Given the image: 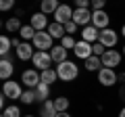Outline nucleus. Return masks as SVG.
<instances>
[{
    "instance_id": "26",
    "label": "nucleus",
    "mask_w": 125,
    "mask_h": 117,
    "mask_svg": "<svg viewBox=\"0 0 125 117\" xmlns=\"http://www.w3.org/2000/svg\"><path fill=\"white\" fill-rule=\"evenodd\" d=\"M4 27L9 29V32H21V21H19V17H13V19H9V21L4 23Z\"/></svg>"
},
{
    "instance_id": "13",
    "label": "nucleus",
    "mask_w": 125,
    "mask_h": 117,
    "mask_svg": "<svg viewBox=\"0 0 125 117\" xmlns=\"http://www.w3.org/2000/svg\"><path fill=\"white\" fill-rule=\"evenodd\" d=\"M102 67H119V63H121V54L117 52V50H106V52L102 54Z\"/></svg>"
},
{
    "instance_id": "33",
    "label": "nucleus",
    "mask_w": 125,
    "mask_h": 117,
    "mask_svg": "<svg viewBox=\"0 0 125 117\" xmlns=\"http://www.w3.org/2000/svg\"><path fill=\"white\" fill-rule=\"evenodd\" d=\"M15 6V0H0V11H10Z\"/></svg>"
},
{
    "instance_id": "2",
    "label": "nucleus",
    "mask_w": 125,
    "mask_h": 117,
    "mask_svg": "<svg viewBox=\"0 0 125 117\" xmlns=\"http://www.w3.org/2000/svg\"><path fill=\"white\" fill-rule=\"evenodd\" d=\"M2 94H4L6 98H13V100L21 98V94H23L21 84H17L15 80H6L4 84H2Z\"/></svg>"
},
{
    "instance_id": "39",
    "label": "nucleus",
    "mask_w": 125,
    "mask_h": 117,
    "mask_svg": "<svg viewBox=\"0 0 125 117\" xmlns=\"http://www.w3.org/2000/svg\"><path fill=\"white\" fill-rule=\"evenodd\" d=\"M23 117H33V115H23Z\"/></svg>"
},
{
    "instance_id": "31",
    "label": "nucleus",
    "mask_w": 125,
    "mask_h": 117,
    "mask_svg": "<svg viewBox=\"0 0 125 117\" xmlns=\"http://www.w3.org/2000/svg\"><path fill=\"white\" fill-rule=\"evenodd\" d=\"M104 48H106V46L100 44V42H94V44H92V50H94V54H96V57H102V54L106 52Z\"/></svg>"
},
{
    "instance_id": "15",
    "label": "nucleus",
    "mask_w": 125,
    "mask_h": 117,
    "mask_svg": "<svg viewBox=\"0 0 125 117\" xmlns=\"http://www.w3.org/2000/svg\"><path fill=\"white\" fill-rule=\"evenodd\" d=\"M13 71H15V65H13V61H9L6 57H2V61H0V77L2 80H10V75H13Z\"/></svg>"
},
{
    "instance_id": "41",
    "label": "nucleus",
    "mask_w": 125,
    "mask_h": 117,
    "mask_svg": "<svg viewBox=\"0 0 125 117\" xmlns=\"http://www.w3.org/2000/svg\"><path fill=\"white\" fill-rule=\"evenodd\" d=\"M40 2H42V0H40Z\"/></svg>"
},
{
    "instance_id": "37",
    "label": "nucleus",
    "mask_w": 125,
    "mask_h": 117,
    "mask_svg": "<svg viewBox=\"0 0 125 117\" xmlns=\"http://www.w3.org/2000/svg\"><path fill=\"white\" fill-rule=\"evenodd\" d=\"M119 117H125V107L121 109V113H119Z\"/></svg>"
},
{
    "instance_id": "29",
    "label": "nucleus",
    "mask_w": 125,
    "mask_h": 117,
    "mask_svg": "<svg viewBox=\"0 0 125 117\" xmlns=\"http://www.w3.org/2000/svg\"><path fill=\"white\" fill-rule=\"evenodd\" d=\"M2 117H23L21 115V111H19V107H6L4 111H2Z\"/></svg>"
},
{
    "instance_id": "24",
    "label": "nucleus",
    "mask_w": 125,
    "mask_h": 117,
    "mask_svg": "<svg viewBox=\"0 0 125 117\" xmlns=\"http://www.w3.org/2000/svg\"><path fill=\"white\" fill-rule=\"evenodd\" d=\"M85 69H88V71H96V69H102V58L100 57H96V54H92V57L88 58V61H85Z\"/></svg>"
},
{
    "instance_id": "9",
    "label": "nucleus",
    "mask_w": 125,
    "mask_h": 117,
    "mask_svg": "<svg viewBox=\"0 0 125 117\" xmlns=\"http://www.w3.org/2000/svg\"><path fill=\"white\" fill-rule=\"evenodd\" d=\"M108 21H111V17H108L104 11H92V25L96 27V29H106Z\"/></svg>"
},
{
    "instance_id": "30",
    "label": "nucleus",
    "mask_w": 125,
    "mask_h": 117,
    "mask_svg": "<svg viewBox=\"0 0 125 117\" xmlns=\"http://www.w3.org/2000/svg\"><path fill=\"white\" fill-rule=\"evenodd\" d=\"M75 44H77V42L73 40V36H69V34H67V36H65V38L61 40V46H62V48H67V50L75 48Z\"/></svg>"
},
{
    "instance_id": "11",
    "label": "nucleus",
    "mask_w": 125,
    "mask_h": 117,
    "mask_svg": "<svg viewBox=\"0 0 125 117\" xmlns=\"http://www.w3.org/2000/svg\"><path fill=\"white\" fill-rule=\"evenodd\" d=\"M73 21H75L77 25H81V27L92 25V13H90V9H77V11H73Z\"/></svg>"
},
{
    "instance_id": "38",
    "label": "nucleus",
    "mask_w": 125,
    "mask_h": 117,
    "mask_svg": "<svg viewBox=\"0 0 125 117\" xmlns=\"http://www.w3.org/2000/svg\"><path fill=\"white\" fill-rule=\"evenodd\" d=\"M121 36H123V38H125V25H123V27H121Z\"/></svg>"
},
{
    "instance_id": "18",
    "label": "nucleus",
    "mask_w": 125,
    "mask_h": 117,
    "mask_svg": "<svg viewBox=\"0 0 125 117\" xmlns=\"http://www.w3.org/2000/svg\"><path fill=\"white\" fill-rule=\"evenodd\" d=\"M50 57H52L54 63H65L67 61V48H62V46H54L50 50Z\"/></svg>"
},
{
    "instance_id": "35",
    "label": "nucleus",
    "mask_w": 125,
    "mask_h": 117,
    "mask_svg": "<svg viewBox=\"0 0 125 117\" xmlns=\"http://www.w3.org/2000/svg\"><path fill=\"white\" fill-rule=\"evenodd\" d=\"M75 4H77V9H88L92 4V0H75Z\"/></svg>"
},
{
    "instance_id": "34",
    "label": "nucleus",
    "mask_w": 125,
    "mask_h": 117,
    "mask_svg": "<svg viewBox=\"0 0 125 117\" xmlns=\"http://www.w3.org/2000/svg\"><path fill=\"white\" fill-rule=\"evenodd\" d=\"M106 0H92V11H102Z\"/></svg>"
},
{
    "instance_id": "5",
    "label": "nucleus",
    "mask_w": 125,
    "mask_h": 117,
    "mask_svg": "<svg viewBox=\"0 0 125 117\" xmlns=\"http://www.w3.org/2000/svg\"><path fill=\"white\" fill-rule=\"evenodd\" d=\"M33 65H36L38 69H50V63H52V57H50L48 50H36V54H33Z\"/></svg>"
},
{
    "instance_id": "1",
    "label": "nucleus",
    "mask_w": 125,
    "mask_h": 117,
    "mask_svg": "<svg viewBox=\"0 0 125 117\" xmlns=\"http://www.w3.org/2000/svg\"><path fill=\"white\" fill-rule=\"evenodd\" d=\"M56 73H58V80H62V82H73V80L77 77V73H79V69H77L75 63L65 61V63H58Z\"/></svg>"
},
{
    "instance_id": "3",
    "label": "nucleus",
    "mask_w": 125,
    "mask_h": 117,
    "mask_svg": "<svg viewBox=\"0 0 125 117\" xmlns=\"http://www.w3.org/2000/svg\"><path fill=\"white\" fill-rule=\"evenodd\" d=\"M52 40H54V38L44 29V32H38L36 34V38H33V46H36V50H52Z\"/></svg>"
},
{
    "instance_id": "36",
    "label": "nucleus",
    "mask_w": 125,
    "mask_h": 117,
    "mask_svg": "<svg viewBox=\"0 0 125 117\" xmlns=\"http://www.w3.org/2000/svg\"><path fill=\"white\" fill-rule=\"evenodd\" d=\"M56 117H71V115H69L67 111H62V113H56Z\"/></svg>"
},
{
    "instance_id": "28",
    "label": "nucleus",
    "mask_w": 125,
    "mask_h": 117,
    "mask_svg": "<svg viewBox=\"0 0 125 117\" xmlns=\"http://www.w3.org/2000/svg\"><path fill=\"white\" fill-rule=\"evenodd\" d=\"M21 100H23L25 105H31V103H36V100H38V98H36V90H29V88H27V90L21 94Z\"/></svg>"
},
{
    "instance_id": "6",
    "label": "nucleus",
    "mask_w": 125,
    "mask_h": 117,
    "mask_svg": "<svg viewBox=\"0 0 125 117\" xmlns=\"http://www.w3.org/2000/svg\"><path fill=\"white\" fill-rule=\"evenodd\" d=\"M117 40H119V34L113 32V29H100V36H98V42L100 44H104L106 48H115L117 46Z\"/></svg>"
},
{
    "instance_id": "22",
    "label": "nucleus",
    "mask_w": 125,
    "mask_h": 117,
    "mask_svg": "<svg viewBox=\"0 0 125 117\" xmlns=\"http://www.w3.org/2000/svg\"><path fill=\"white\" fill-rule=\"evenodd\" d=\"M40 6H42V13L44 15H50V13H56V9L61 4H58V0H42Z\"/></svg>"
},
{
    "instance_id": "17",
    "label": "nucleus",
    "mask_w": 125,
    "mask_h": 117,
    "mask_svg": "<svg viewBox=\"0 0 125 117\" xmlns=\"http://www.w3.org/2000/svg\"><path fill=\"white\" fill-rule=\"evenodd\" d=\"M46 32H48L52 38H61V40H62L65 36H67V32H65V25H62V23H56V21H54V23H50Z\"/></svg>"
},
{
    "instance_id": "25",
    "label": "nucleus",
    "mask_w": 125,
    "mask_h": 117,
    "mask_svg": "<svg viewBox=\"0 0 125 117\" xmlns=\"http://www.w3.org/2000/svg\"><path fill=\"white\" fill-rule=\"evenodd\" d=\"M10 46H13V40L6 36H0V54L2 57H6V52L10 50Z\"/></svg>"
},
{
    "instance_id": "16",
    "label": "nucleus",
    "mask_w": 125,
    "mask_h": 117,
    "mask_svg": "<svg viewBox=\"0 0 125 117\" xmlns=\"http://www.w3.org/2000/svg\"><path fill=\"white\" fill-rule=\"evenodd\" d=\"M98 36H100V29H96L94 25H85L83 32H81V40L90 42V44H94V42L98 40Z\"/></svg>"
},
{
    "instance_id": "23",
    "label": "nucleus",
    "mask_w": 125,
    "mask_h": 117,
    "mask_svg": "<svg viewBox=\"0 0 125 117\" xmlns=\"http://www.w3.org/2000/svg\"><path fill=\"white\" fill-rule=\"evenodd\" d=\"M36 34H38V32H36L31 25H23V27H21V32H19V36H21L23 42H33Z\"/></svg>"
},
{
    "instance_id": "27",
    "label": "nucleus",
    "mask_w": 125,
    "mask_h": 117,
    "mask_svg": "<svg viewBox=\"0 0 125 117\" xmlns=\"http://www.w3.org/2000/svg\"><path fill=\"white\" fill-rule=\"evenodd\" d=\"M54 107H56V111H58V113L67 111V109H69V98H65V96H58V98L54 100Z\"/></svg>"
},
{
    "instance_id": "7",
    "label": "nucleus",
    "mask_w": 125,
    "mask_h": 117,
    "mask_svg": "<svg viewBox=\"0 0 125 117\" xmlns=\"http://www.w3.org/2000/svg\"><path fill=\"white\" fill-rule=\"evenodd\" d=\"M73 52H75L77 58H83V61H88V58L94 54V50H92V44H90V42L79 40V42L75 44V48H73Z\"/></svg>"
},
{
    "instance_id": "10",
    "label": "nucleus",
    "mask_w": 125,
    "mask_h": 117,
    "mask_svg": "<svg viewBox=\"0 0 125 117\" xmlns=\"http://www.w3.org/2000/svg\"><path fill=\"white\" fill-rule=\"evenodd\" d=\"M54 21L56 23H69V21H73V11H71V6H67V4H61L56 9V13H54Z\"/></svg>"
},
{
    "instance_id": "21",
    "label": "nucleus",
    "mask_w": 125,
    "mask_h": 117,
    "mask_svg": "<svg viewBox=\"0 0 125 117\" xmlns=\"http://www.w3.org/2000/svg\"><path fill=\"white\" fill-rule=\"evenodd\" d=\"M40 77H42V82H44V84L50 86V84H54V82L58 80V73H56V69L50 67V69H44V71L40 73Z\"/></svg>"
},
{
    "instance_id": "4",
    "label": "nucleus",
    "mask_w": 125,
    "mask_h": 117,
    "mask_svg": "<svg viewBox=\"0 0 125 117\" xmlns=\"http://www.w3.org/2000/svg\"><path fill=\"white\" fill-rule=\"evenodd\" d=\"M21 82L29 88V90H36L38 86H40V82H42V77H40V73L36 71V69H27V71H23V75H21Z\"/></svg>"
},
{
    "instance_id": "40",
    "label": "nucleus",
    "mask_w": 125,
    "mask_h": 117,
    "mask_svg": "<svg viewBox=\"0 0 125 117\" xmlns=\"http://www.w3.org/2000/svg\"><path fill=\"white\" fill-rule=\"evenodd\" d=\"M123 57H125V46H123Z\"/></svg>"
},
{
    "instance_id": "32",
    "label": "nucleus",
    "mask_w": 125,
    "mask_h": 117,
    "mask_svg": "<svg viewBox=\"0 0 125 117\" xmlns=\"http://www.w3.org/2000/svg\"><path fill=\"white\" fill-rule=\"evenodd\" d=\"M77 27H79V25H77L75 21H69V23H65V32L71 36V34H75V32H77Z\"/></svg>"
},
{
    "instance_id": "8",
    "label": "nucleus",
    "mask_w": 125,
    "mask_h": 117,
    "mask_svg": "<svg viewBox=\"0 0 125 117\" xmlns=\"http://www.w3.org/2000/svg\"><path fill=\"white\" fill-rule=\"evenodd\" d=\"M117 80H119V77H117V73L113 71L111 67H102L98 71V82L102 86H113V84H117Z\"/></svg>"
},
{
    "instance_id": "12",
    "label": "nucleus",
    "mask_w": 125,
    "mask_h": 117,
    "mask_svg": "<svg viewBox=\"0 0 125 117\" xmlns=\"http://www.w3.org/2000/svg\"><path fill=\"white\" fill-rule=\"evenodd\" d=\"M29 25L36 29V32H44V29H48V17H46L44 13H36V15H31V21H29Z\"/></svg>"
},
{
    "instance_id": "19",
    "label": "nucleus",
    "mask_w": 125,
    "mask_h": 117,
    "mask_svg": "<svg viewBox=\"0 0 125 117\" xmlns=\"http://www.w3.org/2000/svg\"><path fill=\"white\" fill-rule=\"evenodd\" d=\"M56 107H54V100H46L40 109V115L42 117H56Z\"/></svg>"
},
{
    "instance_id": "14",
    "label": "nucleus",
    "mask_w": 125,
    "mask_h": 117,
    "mask_svg": "<svg viewBox=\"0 0 125 117\" xmlns=\"http://www.w3.org/2000/svg\"><path fill=\"white\" fill-rule=\"evenodd\" d=\"M33 48H36L33 42H23V44L17 48V57L21 58V61H29V58H33V54H36Z\"/></svg>"
},
{
    "instance_id": "20",
    "label": "nucleus",
    "mask_w": 125,
    "mask_h": 117,
    "mask_svg": "<svg viewBox=\"0 0 125 117\" xmlns=\"http://www.w3.org/2000/svg\"><path fill=\"white\" fill-rule=\"evenodd\" d=\"M48 96H50V86L44 84V82H40V86L36 88V98L42 100V103H46V100H48Z\"/></svg>"
}]
</instances>
